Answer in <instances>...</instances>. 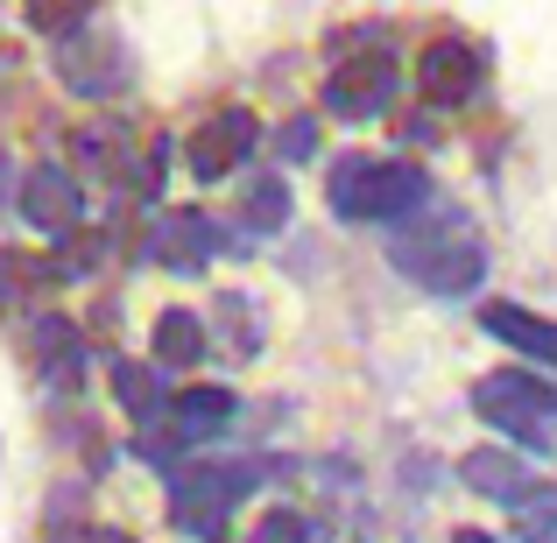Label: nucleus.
Here are the masks:
<instances>
[{"label":"nucleus","instance_id":"nucleus-1","mask_svg":"<svg viewBox=\"0 0 557 543\" xmlns=\"http://www.w3.org/2000/svg\"><path fill=\"white\" fill-rule=\"evenodd\" d=\"M255 494V466L226 459V466H170V516L177 530L219 543L226 536V516Z\"/></svg>","mask_w":557,"mask_h":543},{"label":"nucleus","instance_id":"nucleus-2","mask_svg":"<svg viewBox=\"0 0 557 543\" xmlns=\"http://www.w3.org/2000/svg\"><path fill=\"white\" fill-rule=\"evenodd\" d=\"M473 409L494 423V431H508L516 445H550L557 431V388L536 374H522V367H494V374L473 381Z\"/></svg>","mask_w":557,"mask_h":543},{"label":"nucleus","instance_id":"nucleus-3","mask_svg":"<svg viewBox=\"0 0 557 543\" xmlns=\"http://www.w3.org/2000/svg\"><path fill=\"white\" fill-rule=\"evenodd\" d=\"M388 99H395L388 50H360L325 78V113H339V121H374V113H388Z\"/></svg>","mask_w":557,"mask_h":543},{"label":"nucleus","instance_id":"nucleus-4","mask_svg":"<svg viewBox=\"0 0 557 543\" xmlns=\"http://www.w3.org/2000/svg\"><path fill=\"white\" fill-rule=\"evenodd\" d=\"M255 141H261V121L247 107H226V113H212V121L190 135L184 163H190V177H198V184H219V177H233V170L247 163Z\"/></svg>","mask_w":557,"mask_h":543},{"label":"nucleus","instance_id":"nucleus-5","mask_svg":"<svg viewBox=\"0 0 557 543\" xmlns=\"http://www.w3.org/2000/svg\"><path fill=\"white\" fill-rule=\"evenodd\" d=\"M57 78H64L78 99H107V92H121V85H127V50L113 36L71 28L64 50H57Z\"/></svg>","mask_w":557,"mask_h":543},{"label":"nucleus","instance_id":"nucleus-6","mask_svg":"<svg viewBox=\"0 0 557 543\" xmlns=\"http://www.w3.org/2000/svg\"><path fill=\"white\" fill-rule=\"evenodd\" d=\"M417 85H423V99H431V107H466V99L480 92V50H473V42H459V36L423 42Z\"/></svg>","mask_w":557,"mask_h":543},{"label":"nucleus","instance_id":"nucleus-7","mask_svg":"<svg viewBox=\"0 0 557 543\" xmlns=\"http://www.w3.org/2000/svg\"><path fill=\"white\" fill-rule=\"evenodd\" d=\"M431 205V177L417 163H374L368 190H360V219L368 226H409V219Z\"/></svg>","mask_w":557,"mask_h":543},{"label":"nucleus","instance_id":"nucleus-8","mask_svg":"<svg viewBox=\"0 0 557 543\" xmlns=\"http://www.w3.org/2000/svg\"><path fill=\"white\" fill-rule=\"evenodd\" d=\"M22 219H28V226H42V233H71L85 219L78 177H71V170H57V163L28 170V177H22Z\"/></svg>","mask_w":557,"mask_h":543},{"label":"nucleus","instance_id":"nucleus-9","mask_svg":"<svg viewBox=\"0 0 557 543\" xmlns=\"http://www.w3.org/2000/svg\"><path fill=\"white\" fill-rule=\"evenodd\" d=\"M480 332H487V340H502L508 354H522V360L557 367V325H550V318H536V311H522V304L487 297V304H480Z\"/></svg>","mask_w":557,"mask_h":543},{"label":"nucleus","instance_id":"nucleus-10","mask_svg":"<svg viewBox=\"0 0 557 543\" xmlns=\"http://www.w3.org/2000/svg\"><path fill=\"white\" fill-rule=\"evenodd\" d=\"M219 247L226 240H219V226L205 212H163L156 219V255H163L170 269H205Z\"/></svg>","mask_w":557,"mask_h":543},{"label":"nucleus","instance_id":"nucleus-11","mask_svg":"<svg viewBox=\"0 0 557 543\" xmlns=\"http://www.w3.org/2000/svg\"><path fill=\"white\" fill-rule=\"evenodd\" d=\"M459 480L473 494H487V502H516V494H530V466H522V452L508 445H480L459 459Z\"/></svg>","mask_w":557,"mask_h":543},{"label":"nucleus","instance_id":"nucleus-12","mask_svg":"<svg viewBox=\"0 0 557 543\" xmlns=\"http://www.w3.org/2000/svg\"><path fill=\"white\" fill-rule=\"evenodd\" d=\"M233 388H184L177 403H170V431L184 437V445H198V437H219L233 423Z\"/></svg>","mask_w":557,"mask_h":543},{"label":"nucleus","instance_id":"nucleus-13","mask_svg":"<svg viewBox=\"0 0 557 543\" xmlns=\"http://www.w3.org/2000/svg\"><path fill=\"white\" fill-rule=\"evenodd\" d=\"M113 395H121V409H127L135 423H156V417H170L163 374H156L149 360H113Z\"/></svg>","mask_w":557,"mask_h":543},{"label":"nucleus","instance_id":"nucleus-14","mask_svg":"<svg viewBox=\"0 0 557 543\" xmlns=\"http://www.w3.org/2000/svg\"><path fill=\"white\" fill-rule=\"evenodd\" d=\"M149 346H156V367H198L205 360V325L190 311H163L156 332H149Z\"/></svg>","mask_w":557,"mask_h":543},{"label":"nucleus","instance_id":"nucleus-15","mask_svg":"<svg viewBox=\"0 0 557 543\" xmlns=\"http://www.w3.org/2000/svg\"><path fill=\"white\" fill-rule=\"evenodd\" d=\"M508 522L522 543H557V480H530V494L508 502Z\"/></svg>","mask_w":557,"mask_h":543},{"label":"nucleus","instance_id":"nucleus-16","mask_svg":"<svg viewBox=\"0 0 557 543\" xmlns=\"http://www.w3.org/2000/svg\"><path fill=\"white\" fill-rule=\"evenodd\" d=\"M36 354L50 374L78 381V332H71V318H36Z\"/></svg>","mask_w":557,"mask_h":543},{"label":"nucleus","instance_id":"nucleus-17","mask_svg":"<svg viewBox=\"0 0 557 543\" xmlns=\"http://www.w3.org/2000/svg\"><path fill=\"white\" fill-rule=\"evenodd\" d=\"M368 170H374V156H339V163H332L325 198H332V212H339V219H360V190H368Z\"/></svg>","mask_w":557,"mask_h":543},{"label":"nucleus","instance_id":"nucleus-18","mask_svg":"<svg viewBox=\"0 0 557 543\" xmlns=\"http://www.w3.org/2000/svg\"><path fill=\"white\" fill-rule=\"evenodd\" d=\"M22 14H28L36 36H71V28H85L92 0H22Z\"/></svg>","mask_w":557,"mask_h":543},{"label":"nucleus","instance_id":"nucleus-19","mask_svg":"<svg viewBox=\"0 0 557 543\" xmlns=\"http://www.w3.org/2000/svg\"><path fill=\"white\" fill-rule=\"evenodd\" d=\"M247 226H255V233H275V226H283V219H289V184H255V190H247Z\"/></svg>","mask_w":557,"mask_h":543},{"label":"nucleus","instance_id":"nucleus-20","mask_svg":"<svg viewBox=\"0 0 557 543\" xmlns=\"http://www.w3.org/2000/svg\"><path fill=\"white\" fill-rule=\"evenodd\" d=\"M311 149H318V121H289L283 127V156H289V163H304Z\"/></svg>","mask_w":557,"mask_h":543},{"label":"nucleus","instance_id":"nucleus-21","mask_svg":"<svg viewBox=\"0 0 557 543\" xmlns=\"http://www.w3.org/2000/svg\"><path fill=\"white\" fill-rule=\"evenodd\" d=\"M85 543H135V536H121V530H92Z\"/></svg>","mask_w":557,"mask_h":543},{"label":"nucleus","instance_id":"nucleus-22","mask_svg":"<svg viewBox=\"0 0 557 543\" xmlns=\"http://www.w3.org/2000/svg\"><path fill=\"white\" fill-rule=\"evenodd\" d=\"M451 543H494V536H480V530H459V536H451Z\"/></svg>","mask_w":557,"mask_h":543}]
</instances>
